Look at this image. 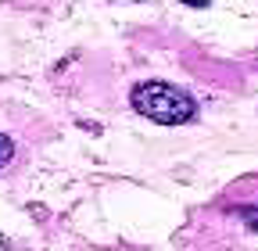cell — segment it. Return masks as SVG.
Segmentation results:
<instances>
[{
  "instance_id": "6da1fadb",
  "label": "cell",
  "mask_w": 258,
  "mask_h": 251,
  "mask_svg": "<svg viewBox=\"0 0 258 251\" xmlns=\"http://www.w3.org/2000/svg\"><path fill=\"white\" fill-rule=\"evenodd\" d=\"M133 108L158 126H183L198 115V104H194L190 93H183L179 86H169V83L133 86Z\"/></svg>"
},
{
  "instance_id": "7a4b0ae2",
  "label": "cell",
  "mask_w": 258,
  "mask_h": 251,
  "mask_svg": "<svg viewBox=\"0 0 258 251\" xmlns=\"http://www.w3.org/2000/svg\"><path fill=\"white\" fill-rule=\"evenodd\" d=\"M11 154H15V144H11L4 133H0V169H4V165L11 162Z\"/></svg>"
},
{
  "instance_id": "3957f363",
  "label": "cell",
  "mask_w": 258,
  "mask_h": 251,
  "mask_svg": "<svg viewBox=\"0 0 258 251\" xmlns=\"http://www.w3.org/2000/svg\"><path fill=\"white\" fill-rule=\"evenodd\" d=\"M183 4H186V8H208L212 0H183Z\"/></svg>"
}]
</instances>
